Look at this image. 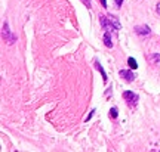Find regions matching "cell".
Wrapping results in <instances>:
<instances>
[{
    "label": "cell",
    "instance_id": "obj_1",
    "mask_svg": "<svg viewBox=\"0 0 160 152\" xmlns=\"http://www.w3.org/2000/svg\"><path fill=\"white\" fill-rule=\"evenodd\" d=\"M123 99H125L126 102H128V105L131 108H133V107H137V103H138V99H139V96L135 93V92H131V90H126V92H123Z\"/></svg>",
    "mask_w": 160,
    "mask_h": 152
},
{
    "label": "cell",
    "instance_id": "obj_3",
    "mask_svg": "<svg viewBox=\"0 0 160 152\" xmlns=\"http://www.w3.org/2000/svg\"><path fill=\"white\" fill-rule=\"evenodd\" d=\"M119 75L122 77V80H125L126 83H132V81H133V78H135L133 73H132V71H129V69H120Z\"/></svg>",
    "mask_w": 160,
    "mask_h": 152
},
{
    "label": "cell",
    "instance_id": "obj_13",
    "mask_svg": "<svg viewBox=\"0 0 160 152\" xmlns=\"http://www.w3.org/2000/svg\"><path fill=\"white\" fill-rule=\"evenodd\" d=\"M99 3H101L102 7H107V0H99Z\"/></svg>",
    "mask_w": 160,
    "mask_h": 152
},
{
    "label": "cell",
    "instance_id": "obj_7",
    "mask_svg": "<svg viewBox=\"0 0 160 152\" xmlns=\"http://www.w3.org/2000/svg\"><path fill=\"white\" fill-rule=\"evenodd\" d=\"M102 40H104V45L107 46L108 49H111V47H113V40H111V33H110V31H105Z\"/></svg>",
    "mask_w": 160,
    "mask_h": 152
},
{
    "label": "cell",
    "instance_id": "obj_9",
    "mask_svg": "<svg viewBox=\"0 0 160 152\" xmlns=\"http://www.w3.org/2000/svg\"><path fill=\"white\" fill-rule=\"evenodd\" d=\"M128 65H129L131 69H137L138 68V64H137V61H135L133 58H129V59H128Z\"/></svg>",
    "mask_w": 160,
    "mask_h": 152
},
{
    "label": "cell",
    "instance_id": "obj_6",
    "mask_svg": "<svg viewBox=\"0 0 160 152\" xmlns=\"http://www.w3.org/2000/svg\"><path fill=\"white\" fill-rule=\"evenodd\" d=\"M108 19L111 22V30H120L122 28V24H120L119 18L114 17V15H108Z\"/></svg>",
    "mask_w": 160,
    "mask_h": 152
},
{
    "label": "cell",
    "instance_id": "obj_4",
    "mask_svg": "<svg viewBox=\"0 0 160 152\" xmlns=\"http://www.w3.org/2000/svg\"><path fill=\"white\" fill-rule=\"evenodd\" d=\"M133 31L138 34V36H150L151 34V30H150L148 25H137Z\"/></svg>",
    "mask_w": 160,
    "mask_h": 152
},
{
    "label": "cell",
    "instance_id": "obj_15",
    "mask_svg": "<svg viewBox=\"0 0 160 152\" xmlns=\"http://www.w3.org/2000/svg\"><path fill=\"white\" fill-rule=\"evenodd\" d=\"M157 12L160 13V5H157Z\"/></svg>",
    "mask_w": 160,
    "mask_h": 152
},
{
    "label": "cell",
    "instance_id": "obj_2",
    "mask_svg": "<svg viewBox=\"0 0 160 152\" xmlns=\"http://www.w3.org/2000/svg\"><path fill=\"white\" fill-rule=\"evenodd\" d=\"M3 39L8 41V43H15L17 41V37L12 34V31L9 30V24L5 21V24H3Z\"/></svg>",
    "mask_w": 160,
    "mask_h": 152
},
{
    "label": "cell",
    "instance_id": "obj_10",
    "mask_svg": "<svg viewBox=\"0 0 160 152\" xmlns=\"http://www.w3.org/2000/svg\"><path fill=\"white\" fill-rule=\"evenodd\" d=\"M117 115H119V111H117V108H111V109H110V118L116 120V118H117Z\"/></svg>",
    "mask_w": 160,
    "mask_h": 152
},
{
    "label": "cell",
    "instance_id": "obj_11",
    "mask_svg": "<svg viewBox=\"0 0 160 152\" xmlns=\"http://www.w3.org/2000/svg\"><path fill=\"white\" fill-rule=\"evenodd\" d=\"M151 61L154 64H160V53H153L151 55Z\"/></svg>",
    "mask_w": 160,
    "mask_h": 152
},
{
    "label": "cell",
    "instance_id": "obj_8",
    "mask_svg": "<svg viewBox=\"0 0 160 152\" xmlns=\"http://www.w3.org/2000/svg\"><path fill=\"white\" fill-rule=\"evenodd\" d=\"M95 68H97L98 71L101 73V75H102V81H104V83H107V81H108V77H107V74H105V71H104L102 65H101L98 61H95Z\"/></svg>",
    "mask_w": 160,
    "mask_h": 152
},
{
    "label": "cell",
    "instance_id": "obj_12",
    "mask_svg": "<svg viewBox=\"0 0 160 152\" xmlns=\"http://www.w3.org/2000/svg\"><path fill=\"white\" fill-rule=\"evenodd\" d=\"M82 3H83V5H85L86 7H88V9H91V7H92L91 0H82Z\"/></svg>",
    "mask_w": 160,
    "mask_h": 152
},
{
    "label": "cell",
    "instance_id": "obj_5",
    "mask_svg": "<svg viewBox=\"0 0 160 152\" xmlns=\"http://www.w3.org/2000/svg\"><path fill=\"white\" fill-rule=\"evenodd\" d=\"M98 19H99V24H101V28L102 30H111V22H110L108 17H105V15H99L98 17Z\"/></svg>",
    "mask_w": 160,
    "mask_h": 152
},
{
    "label": "cell",
    "instance_id": "obj_14",
    "mask_svg": "<svg viewBox=\"0 0 160 152\" xmlns=\"http://www.w3.org/2000/svg\"><path fill=\"white\" fill-rule=\"evenodd\" d=\"M114 2H116V6H117V7H120L122 3H123V0H114Z\"/></svg>",
    "mask_w": 160,
    "mask_h": 152
}]
</instances>
